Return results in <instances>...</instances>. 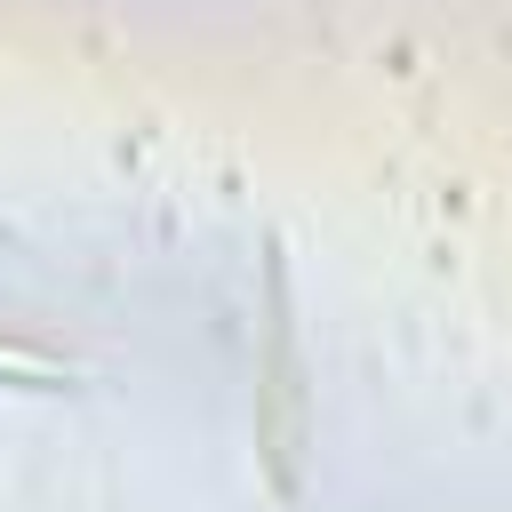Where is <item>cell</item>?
Masks as SVG:
<instances>
[{
    "label": "cell",
    "instance_id": "6da1fadb",
    "mask_svg": "<svg viewBox=\"0 0 512 512\" xmlns=\"http://www.w3.org/2000/svg\"><path fill=\"white\" fill-rule=\"evenodd\" d=\"M0 376H16V384H32V392L64 384V368H56L48 352H24V344H0Z\"/></svg>",
    "mask_w": 512,
    "mask_h": 512
}]
</instances>
